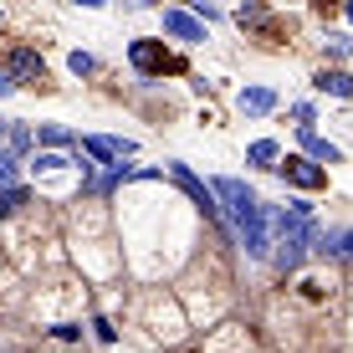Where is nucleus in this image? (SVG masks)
<instances>
[{
    "mask_svg": "<svg viewBox=\"0 0 353 353\" xmlns=\"http://www.w3.org/2000/svg\"><path fill=\"white\" fill-rule=\"evenodd\" d=\"M169 179H174V185L185 190V194H190L194 205H200V215H205V221H215V225L225 221V215H221V200H215V194H210V185H205V179L194 174L190 164H169Z\"/></svg>",
    "mask_w": 353,
    "mask_h": 353,
    "instance_id": "obj_1",
    "label": "nucleus"
},
{
    "mask_svg": "<svg viewBox=\"0 0 353 353\" xmlns=\"http://www.w3.org/2000/svg\"><path fill=\"white\" fill-rule=\"evenodd\" d=\"M128 62L133 72H143V77H159V72H174L179 62L164 52V41H154V36H139V41H128Z\"/></svg>",
    "mask_w": 353,
    "mask_h": 353,
    "instance_id": "obj_2",
    "label": "nucleus"
},
{
    "mask_svg": "<svg viewBox=\"0 0 353 353\" xmlns=\"http://www.w3.org/2000/svg\"><path fill=\"white\" fill-rule=\"evenodd\" d=\"M276 169H282V179H287V185H297V190H323L327 185V169H318L312 159H282Z\"/></svg>",
    "mask_w": 353,
    "mask_h": 353,
    "instance_id": "obj_3",
    "label": "nucleus"
},
{
    "mask_svg": "<svg viewBox=\"0 0 353 353\" xmlns=\"http://www.w3.org/2000/svg\"><path fill=\"white\" fill-rule=\"evenodd\" d=\"M82 154L97 164H118V159H133V143L128 139H103V133H92V139H82Z\"/></svg>",
    "mask_w": 353,
    "mask_h": 353,
    "instance_id": "obj_4",
    "label": "nucleus"
},
{
    "mask_svg": "<svg viewBox=\"0 0 353 353\" xmlns=\"http://www.w3.org/2000/svg\"><path fill=\"white\" fill-rule=\"evenodd\" d=\"M6 77H10V82H46V62L21 46V52L6 57Z\"/></svg>",
    "mask_w": 353,
    "mask_h": 353,
    "instance_id": "obj_5",
    "label": "nucleus"
},
{
    "mask_svg": "<svg viewBox=\"0 0 353 353\" xmlns=\"http://www.w3.org/2000/svg\"><path fill=\"white\" fill-rule=\"evenodd\" d=\"M164 31L174 36V41H190V46L205 41V26L190 16V10H164Z\"/></svg>",
    "mask_w": 353,
    "mask_h": 353,
    "instance_id": "obj_6",
    "label": "nucleus"
},
{
    "mask_svg": "<svg viewBox=\"0 0 353 353\" xmlns=\"http://www.w3.org/2000/svg\"><path fill=\"white\" fill-rule=\"evenodd\" d=\"M236 103H241V113H251V118H266V113L276 108V92H272V88H246V92L236 97Z\"/></svg>",
    "mask_w": 353,
    "mask_h": 353,
    "instance_id": "obj_7",
    "label": "nucleus"
},
{
    "mask_svg": "<svg viewBox=\"0 0 353 353\" xmlns=\"http://www.w3.org/2000/svg\"><path fill=\"white\" fill-rule=\"evenodd\" d=\"M312 88H318V92H333V97H353V77H348V72H338V67H333V72L323 67L318 77H312Z\"/></svg>",
    "mask_w": 353,
    "mask_h": 353,
    "instance_id": "obj_8",
    "label": "nucleus"
},
{
    "mask_svg": "<svg viewBox=\"0 0 353 353\" xmlns=\"http://www.w3.org/2000/svg\"><path fill=\"white\" fill-rule=\"evenodd\" d=\"M297 133H302V149H307L312 159H323V164H338V159H343V154H338V143L318 139V133H312V128H297Z\"/></svg>",
    "mask_w": 353,
    "mask_h": 353,
    "instance_id": "obj_9",
    "label": "nucleus"
},
{
    "mask_svg": "<svg viewBox=\"0 0 353 353\" xmlns=\"http://www.w3.org/2000/svg\"><path fill=\"white\" fill-rule=\"evenodd\" d=\"M26 200H31V190H26V185H10V190H0V221H10V215H16Z\"/></svg>",
    "mask_w": 353,
    "mask_h": 353,
    "instance_id": "obj_10",
    "label": "nucleus"
},
{
    "mask_svg": "<svg viewBox=\"0 0 353 353\" xmlns=\"http://www.w3.org/2000/svg\"><path fill=\"white\" fill-rule=\"evenodd\" d=\"M36 143H46V149H72L77 139H72V133H67L62 123H46L41 133H36Z\"/></svg>",
    "mask_w": 353,
    "mask_h": 353,
    "instance_id": "obj_11",
    "label": "nucleus"
},
{
    "mask_svg": "<svg viewBox=\"0 0 353 353\" xmlns=\"http://www.w3.org/2000/svg\"><path fill=\"white\" fill-rule=\"evenodd\" d=\"M246 159H251V164H272V169H276V159H282V149H276L272 139H256V143L246 149Z\"/></svg>",
    "mask_w": 353,
    "mask_h": 353,
    "instance_id": "obj_12",
    "label": "nucleus"
},
{
    "mask_svg": "<svg viewBox=\"0 0 353 353\" xmlns=\"http://www.w3.org/2000/svg\"><path fill=\"white\" fill-rule=\"evenodd\" d=\"M6 143H10V154L31 149V128H26V123H10V133H6Z\"/></svg>",
    "mask_w": 353,
    "mask_h": 353,
    "instance_id": "obj_13",
    "label": "nucleus"
},
{
    "mask_svg": "<svg viewBox=\"0 0 353 353\" xmlns=\"http://www.w3.org/2000/svg\"><path fill=\"white\" fill-rule=\"evenodd\" d=\"M10 185H16V154L0 149V190H10Z\"/></svg>",
    "mask_w": 353,
    "mask_h": 353,
    "instance_id": "obj_14",
    "label": "nucleus"
},
{
    "mask_svg": "<svg viewBox=\"0 0 353 353\" xmlns=\"http://www.w3.org/2000/svg\"><path fill=\"white\" fill-rule=\"evenodd\" d=\"M323 46H327V57H348V52H353V36H343V31H333V36H327Z\"/></svg>",
    "mask_w": 353,
    "mask_h": 353,
    "instance_id": "obj_15",
    "label": "nucleus"
},
{
    "mask_svg": "<svg viewBox=\"0 0 353 353\" xmlns=\"http://www.w3.org/2000/svg\"><path fill=\"white\" fill-rule=\"evenodd\" d=\"M67 67L77 72V77H88V72H97V62H92L88 52H72V57H67Z\"/></svg>",
    "mask_w": 353,
    "mask_h": 353,
    "instance_id": "obj_16",
    "label": "nucleus"
},
{
    "mask_svg": "<svg viewBox=\"0 0 353 353\" xmlns=\"http://www.w3.org/2000/svg\"><path fill=\"white\" fill-rule=\"evenodd\" d=\"M241 26H266V10L261 6H241Z\"/></svg>",
    "mask_w": 353,
    "mask_h": 353,
    "instance_id": "obj_17",
    "label": "nucleus"
},
{
    "mask_svg": "<svg viewBox=\"0 0 353 353\" xmlns=\"http://www.w3.org/2000/svg\"><path fill=\"white\" fill-rule=\"evenodd\" d=\"M52 169H67L62 154H41V159H36V174H52Z\"/></svg>",
    "mask_w": 353,
    "mask_h": 353,
    "instance_id": "obj_18",
    "label": "nucleus"
},
{
    "mask_svg": "<svg viewBox=\"0 0 353 353\" xmlns=\"http://www.w3.org/2000/svg\"><path fill=\"white\" fill-rule=\"evenodd\" d=\"M333 246H338V256H353V230H333Z\"/></svg>",
    "mask_w": 353,
    "mask_h": 353,
    "instance_id": "obj_19",
    "label": "nucleus"
},
{
    "mask_svg": "<svg viewBox=\"0 0 353 353\" xmlns=\"http://www.w3.org/2000/svg\"><path fill=\"white\" fill-rule=\"evenodd\" d=\"M92 333H97V338H103V343H113V338H118V327H113V323H108V318H92Z\"/></svg>",
    "mask_w": 353,
    "mask_h": 353,
    "instance_id": "obj_20",
    "label": "nucleus"
},
{
    "mask_svg": "<svg viewBox=\"0 0 353 353\" xmlns=\"http://www.w3.org/2000/svg\"><path fill=\"white\" fill-rule=\"evenodd\" d=\"M52 338H62V343H72V338H82V327H72V323H62V327H52Z\"/></svg>",
    "mask_w": 353,
    "mask_h": 353,
    "instance_id": "obj_21",
    "label": "nucleus"
},
{
    "mask_svg": "<svg viewBox=\"0 0 353 353\" xmlns=\"http://www.w3.org/2000/svg\"><path fill=\"white\" fill-rule=\"evenodd\" d=\"M6 92H16V82H10L6 72H0V97H6Z\"/></svg>",
    "mask_w": 353,
    "mask_h": 353,
    "instance_id": "obj_22",
    "label": "nucleus"
},
{
    "mask_svg": "<svg viewBox=\"0 0 353 353\" xmlns=\"http://www.w3.org/2000/svg\"><path fill=\"white\" fill-rule=\"evenodd\" d=\"M6 133H10V118H0V139H6Z\"/></svg>",
    "mask_w": 353,
    "mask_h": 353,
    "instance_id": "obj_23",
    "label": "nucleus"
},
{
    "mask_svg": "<svg viewBox=\"0 0 353 353\" xmlns=\"http://www.w3.org/2000/svg\"><path fill=\"white\" fill-rule=\"evenodd\" d=\"M348 21H353V6H348Z\"/></svg>",
    "mask_w": 353,
    "mask_h": 353,
    "instance_id": "obj_24",
    "label": "nucleus"
}]
</instances>
